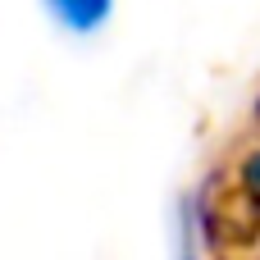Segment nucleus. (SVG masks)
Returning <instances> with one entry per match:
<instances>
[{
  "label": "nucleus",
  "mask_w": 260,
  "mask_h": 260,
  "mask_svg": "<svg viewBox=\"0 0 260 260\" xmlns=\"http://www.w3.org/2000/svg\"><path fill=\"white\" fill-rule=\"evenodd\" d=\"M46 9L69 27V32H96L110 18V0H46Z\"/></svg>",
  "instance_id": "obj_1"
}]
</instances>
